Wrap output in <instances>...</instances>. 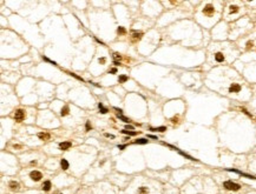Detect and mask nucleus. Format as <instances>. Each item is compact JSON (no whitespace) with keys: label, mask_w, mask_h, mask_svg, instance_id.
I'll use <instances>...</instances> for the list:
<instances>
[{"label":"nucleus","mask_w":256,"mask_h":194,"mask_svg":"<svg viewBox=\"0 0 256 194\" xmlns=\"http://www.w3.org/2000/svg\"><path fill=\"white\" fill-rule=\"evenodd\" d=\"M237 50L230 44H214L209 48V62L220 65L230 62L237 55Z\"/></svg>","instance_id":"nucleus-1"},{"label":"nucleus","mask_w":256,"mask_h":194,"mask_svg":"<svg viewBox=\"0 0 256 194\" xmlns=\"http://www.w3.org/2000/svg\"><path fill=\"white\" fill-rule=\"evenodd\" d=\"M220 5L221 3H204L199 10V18L206 19L208 21L217 20L220 17V11H221V8L218 7Z\"/></svg>","instance_id":"nucleus-2"},{"label":"nucleus","mask_w":256,"mask_h":194,"mask_svg":"<svg viewBox=\"0 0 256 194\" xmlns=\"http://www.w3.org/2000/svg\"><path fill=\"white\" fill-rule=\"evenodd\" d=\"M243 13V6L241 3H229L224 10V19L234 20Z\"/></svg>","instance_id":"nucleus-3"},{"label":"nucleus","mask_w":256,"mask_h":194,"mask_svg":"<svg viewBox=\"0 0 256 194\" xmlns=\"http://www.w3.org/2000/svg\"><path fill=\"white\" fill-rule=\"evenodd\" d=\"M242 47L243 50L247 52L254 51L256 48V37L255 35H248V37H243V41H242Z\"/></svg>","instance_id":"nucleus-4"},{"label":"nucleus","mask_w":256,"mask_h":194,"mask_svg":"<svg viewBox=\"0 0 256 194\" xmlns=\"http://www.w3.org/2000/svg\"><path fill=\"white\" fill-rule=\"evenodd\" d=\"M224 188H227V189H229V190H238L241 188V186L238 183L233 182V181H225Z\"/></svg>","instance_id":"nucleus-5"},{"label":"nucleus","mask_w":256,"mask_h":194,"mask_svg":"<svg viewBox=\"0 0 256 194\" xmlns=\"http://www.w3.org/2000/svg\"><path fill=\"white\" fill-rule=\"evenodd\" d=\"M25 119V111L23 109H17L14 112V120L16 121H23Z\"/></svg>","instance_id":"nucleus-6"},{"label":"nucleus","mask_w":256,"mask_h":194,"mask_svg":"<svg viewBox=\"0 0 256 194\" xmlns=\"http://www.w3.org/2000/svg\"><path fill=\"white\" fill-rule=\"evenodd\" d=\"M30 178H31L33 181H39L40 179L43 178V174L39 171H32L31 174H30Z\"/></svg>","instance_id":"nucleus-7"},{"label":"nucleus","mask_w":256,"mask_h":194,"mask_svg":"<svg viewBox=\"0 0 256 194\" xmlns=\"http://www.w3.org/2000/svg\"><path fill=\"white\" fill-rule=\"evenodd\" d=\"M70 147H71V142H69V141H66V142H62V144L59 145V148H60V149H64V151L69 149Z\"/></svg>","instance_id":"nucleus-8"},{"label":"nucleus","mask_w":256,"mask_h":194,"mask_svg":"<svg viewBox=\"0 0 256 194\" xmlns=\"http://www.w3.org/2000/svg\"><path fill=\"white\" fill-rule=\"evenodd\" d=\"M10 188H11L12 190H18L19 189V183L17 182V181H11V182H10Z\"/></svg>","instance_id":"nucleus-9"},{"label":"nucleus","mask_w":256,"mask_h":194,"mask_svg":"<svg viewBox=\"0 0 256 194\" xmlns=\"http://www.w3.org/2000/svg\"><path fill=\"white\" fill-rule=\"evenodd\" d=\"M138 194H149V188L145 186L138 188Z\"/></svg>","instance_id":"nucleus-10"},{"label":"nucleus","mask_w":256,"mask_h":194,"mask_svg":"<svg viewBox=\"0 0 256 194\" xmlns=\"http://www.w3.org/2000/svg\"><path fill=\"white\" fill-rule=\"evenodd\" d=\"M38 136H39V139H41V140H48L51 138L50 134H47V133H39Z\"/></svg>","instance_id":"nucleus-11"},{"label":"nucleus","mask_w":256,"mask_h":194,"mask_svg":"<svg viewBox=\"0 0 256 194\" xmlns=\"http://www.w3.org/2000/svg\"><path fill=\"white\" fill-rule=\"evenodd\" d=\"M60 165H62L63 169H67V168H69V162H67V160H66V159H62Z\"/></svg>","instance_id":"nucleus-12"},{"label":"nucleus","mask_w":256,"mask_h":194,"mask_svg":"<svg viewBox=\"0 0 256 194\" xmlns=\"http://www.w3.org/2000/svg\"><path fill=\"white\" fill-rule=\"evenodd\" d=\"M43 189L44 190H50V188H51V182L50 181H45V182L43 183Z\"/></svg>","instance_id":"nucleus-13"},{"label":"nucleus","mask_w":256,"mask_h":194,"mask_svg":"<svg viewBox=\"0 0 256 194\" xmlns=\"http://www.w3.org/2000/svg\"><path fill=\"white\" fill-rule=\"evenodd\" d=\"M140 37H142V33H133L132 34V40L133 41H137V40H139Z\"/></svg>","instance_id":"nucleus-14"},{"label":"nucleus","mask_w":256,"mask_h":194,"mask_svg":"<svg viewBox=\"0 0 256 194\" xmlns=\"http://www.w3.org/2000/svg\"><path fill=\"white\" fill-rule=\"evenodd\" d=\"M129 78L126 77V75H125V74H122V75H120L119 77V79H118V81L120 82V84H122V82H125L126 81V80H128Z\"/></svg>","instance_id":"nucleus-15"},{"label":"nucleus","mask_w":256,"mask_h":194,"mask_svg":"<svg viewBox=\"0 0 256 194\" xmlns=\"http://www.w3.org/2000/svg\"><path fill=\"white\" fill-rule=\"evenodd\" d=\"M147 140L146 139H138L135 141V144H146Z\"/></svg>","instance_id":"nucleus-16"},{"label":"nucleus","mask_w":256,"mask_h":194,"mask_svg":"<svg viewBox=\"0 0 256 194\" xmlns=\"http://www.w3.org/2000/svg\"><path fill=\"white\" fill-rule=\"evenodd\" d=\"M98 107H99V109H100V112H101V113H106V112H108V109L105 108V107L101 105V104H99V105H98Z\"/></svg>","instance_id":"nucleus-17"},{"label":"nucleus","mask_w":256,"mask_h":194,"mask_svg":"<svg viewBox=\"0 0 256 194\" xmlns=\"http://www.w3.org/2000/svg\"><path fill=\"white\" fill-rule=\"evenodd\" d=\"M118 118H119L120 120H123L124 122H129V121H130L128 118H125V116H123V115H119V114H118Z\"/></svg>","instance_id":"nucleus-18"},{"label":"nucleus","mask_w":256,"mask_h":194,"mask_svg":"<svg viewBox=\"0 0 256 194\" xmlns=\"http://www.w3.org/2000/svg\"><path fill=\"white\" fill-rule=\"evenodd\" d=\"M167 128L165 127H158V128H152V131H158V132H164Z\"/></svg>","instance_id":"nucleus-19"},{"label":"nucleus","mask_w":256,"mask_h":194,"mask_svg":"<svg viewBox=\"0 0 256 194\" xmlns=\"http://www.w3.org/2000/svg\"><path fill=\"white\" fill-rule=\"evenodd\" d=\"M69 112V107H64V109H62V115H66Z\"/></svg>","instance_id":"nucleus-20"},{"label":"nucleus","mask_w":256,"mask_h":194,"mask_svg":"<svg viewBox=\"0 0 256 194\" xmlns=\"http://www.w3.org/2000/svg\"><path fill=\"white\" fill-rule=\"evenodd\" d=\"M124 134H129V135H136L137 132H129V131H123Z\"/></svg>","instance_id":"nucleus-21"},{"label":"nucleus","mask_w":256,"mask_h":194,"mask_svg":"<svg viewBox=\"0 0 256 194\" xmlns=\"http://www.w3.org/2000/svg\"><path fill=\"white\" fill-rule=\"evenodd\" d=\"M118 33H120V34H124L125 33V30L123 27H119L118 28Z\"/></svg>","instance_id":"nucleus-22"},{"label":"nucleus","mask_w":256,"mask_h":194,"mask_svg":"<svg viewBox=\"0 0 256 194\" xmlns=\"http://www.w3.org/2000/svg\"><path fill=\"white\" fill-rule=\"evenodd\" d=\"M55 194H62V193H59V192H57V193H55Z\"/></svg>","instance_id":"nucleus-23"}]
</instances>
